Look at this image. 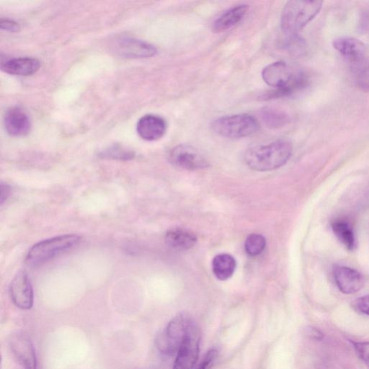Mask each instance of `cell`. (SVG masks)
Masks as SVG:
<instances>
[{
    "mask_svg": "<svg viewBox=\"0 0 369 369\" xmlns=\"http://www.w3.org/2000/svg\"><path fill=\"white\" fill-rule=\"evenodd\" d=\"M262 78L269 86L275 88L261 97L267 101L293 95L305 88L309 83L308 77L302 70L294 69L281 61L265 67Z\"/></svg>",
    "mask_w": 369,
    "mask_h": 369,
    "instance_id": "6da1fadb",
    "label": "cell"
},
{
    "mask_svg": "<svg viewBox=\"0 0 369 369\" xmlns=\"http://www.w3.org/2000/svg\"><path fill=\"white\" fill-rule=\"evenodd\" d=\"M292 145L286 139H278L271 144L254 147L247 151V165L257 171H271L285 165L291 158Z\"/></svg>",
    "mask_w": 369,
    "mask_h": 369,
    "instance_id": "7a4b0ae2",
    "label": "cell"
},
{
    "mask_svg": "<svg viewBox=\"0 0 369 369\" xmlns=\"http://www.w3.org/2000/svg\"><path fill=\"white\" fill-rule=\"evenodd\" d=\"M320 1L288 2L281 16V27L285 35H299L303 28L314 20L322 8Z\"/></svg>",
    "mask_w": 369,
    "mask_h": 369,
    "instance_id": "3957f363",
    "label": "cell"
},
{
    "mask_svg": "<svg viewBox=\"0 0 369 369\" xmlns=\"http://www.w3.org/2000/svg\"><path fill=\"white\" fill-rule=\"evenodd\" d=\"M76 235H65L41 241L34 245L26 257L27 265L38 266L69 250L76 247L80 242Z\"/></svg>",
    "mask_w": 369,
    "mask_h": 369,
    "instance_id": "277c9868",
    "label": "cell"
},
{
    "mask_svg": "<svg viewBox=\"0 0 369 369\" xmlns=\"http://www.w3.org/2000/svg\"><path fill=\"white\" fill-rule=\"evenodd\" d=\"M211 128L213 132L221 136L241 139L257 134L259 131L260 124L257 119L250 115H236L213 121Z\"/></svg>",
    "mask_w": 369,
    "mask_h": 369,
    "instance_id": "5b68a950",
    "label": "cell"
},
{
    "mask_svg": "<svg viewBox=\"0 0 369 369\" xmlns=\"http://www.w3.org/2000/svg\"><path fill=\"white\" fill-rule=\"evenodd\" d=\"M193 320L187 314L180 313L170 321L155 340L156 347L165 356L177 354Z\"/></svg>",
    "mask_w": 369,
    "mask_h": 369,
    "instance_id": "8992f818",
    "label": "cell"
},
{
    "mask_svg": "<svg viewBox=\"0 0 369 369\" xmlns=\"http://www.w3.org/2000/svg\"><path fill=\"white\" fill-rule=\"evenodd\" d=\"M201 335L192 321L176 354L174 369H193L200 356Z\"/></svg>",
    "mask_w": 369,
    "mask_h": 369,
    "instance_id": "52a82bcc",
    "label": "cell"
},
{
    "mask_svg": "<svg viewBox=\"0 0 369 369\" xmlns=\"http://www.w3.org/2000/svg\"><path fill=\"white\" fill-rule=\"evenodd\" d=\"M111 47L113 52L130 59L149 58L157 53V49L148 43L129 37L117 38Z\"/></svg>",
    "mask_w": 369,
    "mask_h": 369,
    "instance_id": "ba28073f",
    "label": "cell"
},
{
    "mask_svg": "<svg viewBox=\"0 0 369 369\" xmlns=\"http://www.w3.org/2000/svg\"><path fill=\"white\" fill-rule=\"evenodd\" d=\"M9 346L13 356L24 369H37V357L29 337L23 333L10 336Z\"/></svg>",
    "mask_w": 369,
    "mask_h": 369,
    "instance_id": "9c48e42d",
    "label": "cell"
},
{
    "mask_svg": "<svg viewBox=\"0 0 369 369\" xmlns=\"http://www.w3.org/2000/svg\"><path fill=\"white\" fill-rule=\"evenodd\" d=\"M168 158L174 165L184 169H200L209 165L200 151L186 145H180L174 147L170 151Z\"/></svg>",
    "mask_w": 369,
    "mask_h": 369,
    "instance_id": "30bf717a",
    "label": "cell"
},
{
    "mask_svg": "<svg viewBox=\"0 0 369 369\" xmlns=\"http://www.w3.org/2000/svg\"><path fill=\"white\" fill-rule=\"evenodd\" d=\"M11 300L18 308L29 310L34 306V293L29 277L24 272L19 273L10 286Z\"/></svg>",
    "mask_w": 369,
    "mask_h": 369,
    "instance_id": "8fae6325",
    "label": "cell"
},
{
    "mask_svg": "<svg viewBox=\"0 0 369 369\" xmlns=\"http://www.w3.org/2000/svg\"><path fill=\"white\" fill-rule=\"evenodd\" d=\"M335 50L347 61L359 65L366 60L367 47L361 40L351 36H339L334 39Z\"/></svg>",
    "mask_w": 369,
    "mask_h": 369,
    "instance_id": "7c38bea8",
    "label": "cell"
},
{
    "mask_svg": "<svg viewBox=\"0 0 369 369\" xmlns=\"http://www.w3.org/2000/svg\"><path fill=\"white\" fill-rule=\"evenodd\" d=\"M333 277L338 289L345 294L359 291L364 285V276L353 268L344 265H335Z\"/></svg>",
    "mask_w": 369,
    "mask_h": 369,
    "instance_id": "4fadbf2b",
    "label": "cell"
},
{
    "mask_svg": "<svg viewBox=\"0 0 369 369\" xmlns=\"http://www.w3.org/2000/svg\"><path fill=\"white\" fill-rule=\"evenodd\" d=\"M5 130L12 136H24L31 131L32 123L26 112L19 107L8 110L4 119Z\"/></svg>",
    "mask_w": 369,
    "mask_h": 369,
    "instance_id": "5bb4252c",
    "label": "cell"
},
{
    "mask_svg": "<svg viewBox=\"0 0 369 369\" xmlns=\"http://www.w3.org/2000/svg\"><path fill=\"white\" fill-rule=\"evenodd\" d=\"M136 130L141 139L148 141H157L165 135L167 124L163 118L149 115L139 120Z\"/></svg>",
    "mask_w": 369,
    "mask_h": 369,
    "instance_id": "9a60e30c",
    "label": "cell"
},
{
    "mask_svg": "<svg viewBox=\"0 0 369 369\" xmlns=\"http://www.w3.org/2000/svg\"><path fill=\"white\" fill-rule=\"evenodd\" d=\"M248 10L249 6L246 4L239 5L227 10L213 24V32L221 34L231 29L243 21Z\"/></svg>",
    "mask_w": 369,
    "mask_h": 369,
    "instance_id": "2e32d148",
    "label": "cell"
},
{
    "mask_svg": "<svg viewBox=\"0 0 369 369\" xmlns=\"http://www.w3.org/2000/svg\"><path fill=\"white\" fill-rule=\"evenodd\" d=\"M39 68L40 62L30 58L11 59L1 64L3 72L16 76L32 75L38 72Z\"/></svg>",
    "mask_w": 369,
    "mask_h": 369,
    "instance_id": "e0dca14e",
    "label": "cell"
},
{
    "mask_svg": "<svg viewBox=\"0 0 369 369\" xmlns=\"http://www.w3.org/2000/svg\"><path fill=\"white\" fill-rule=\"evenodd\" d=\"M331 227L335 237L347 250L353 251L356 249V233L350 222L343 218L336 219L332 222Z\"/></svg>",
    "mask_w": 369,
    "mask_h": 369,
    "instance_id": "ac0fdd59",
    "label": "cell"
},
{
    "mask_svg": "<svg viewBox=\"0 0 369 369\" xmlns=\"http://www.w3.org/2000/svg\"><path fill=\"white\" fill-rule=\"evenodd\" d=\"M167 244L178 250H188L196 243L195 235L187 230L175 228L169 230L165 236Z\"/></svg>",
    "mask_w": 369,
    "mask_h": 369,
    "instance_id": "d6986e66",
    "label": "cell"
},
{
    "mask_svg": "<svg viewBox=\"0 0 369 369\" xmlns=\"http://www.w3.org/2000/svg\"><path fill=\"white\" fill-rule=\"evenodd\" d=\"M237 263L235 259L229 254H220L212 261L213 273L221 280L226 281L234 274Z\"/></svg>",
    "mask_w": 369,
    "mask_h": 369,
    "instance_id": "ffe728a7",
    "label": "cell"
},
{
    "mask_svg": "<svg viewBox=\"0 0 369 369\" xmlns=\"http://www.w3.org/2000/svg\"><path fill=\"white\" fill-rule=\"evenodd\" d=\"M261 118L269 129H279L287 126L290 121L287 113L274 108H264L261 110Z\"/></svg>",
    "mask_w": 369,
    "mask_h": 369,
    "instance_id": "44dd1931",
    "label": "cell"
},
{
    "mask_svg": "<svg viewBox=\"0 0 369 369\" xmlns=\"http://www.w3.org/2000/svg\"><path fill=\"white\" fill-rule=\"evenodd\" d=\"M265 246L266 241L263 236L253 234L247 238L245 248L250 257H257L263 252Z\"/></svg>",
    "mask_w": 369,
    "mask_h": 369,
    "instance_id": "7402d4cb",
    "label": "cell"
},
{
    "mask_svg": "<svg viewBox=\"0 0 369 369\" xmlns=\"http://www.w3.org/2000/svg\"><path fill=\"white\" fill-rule=\"evenodd\" d=\"M282 46L289 53L299 55L305 51L306 45L305 40L299 35H285Z\"/></svg>",
    "mask_w": 369,
    "mask_h": 369,
    "instance_id": "603a6c76",
    "label": "cell"
},
{
    "mask_svg": "<svg viewBox=\"0 0 369 369\" xmlns=\"http://www.w3.org/2000/svg\"><path fill=\"white\" fill-rule=\"evenodd\" d=\"M103 158L120 160H129L134 157V153L119 146H113L102 153Z\"/></svg>",
    "mask_w": 369,
    "mask_h": 369,
    "instance_id": "cb8c5ba5",
    "label": "cell"
},
{
    "mask_svg": "<svg viewBox=\"0 0 369 369\" xmlns=\"http://www.w3.org/2000/svg\"><path fill=\"white\" fill-rule=\"evenodd\" d=\"M356 79L360 88L369 91V60L358 65Z\"/></svg>",
    "mask_w": 369,
    "mask_h": 369,
    "instance_id": "d4e9b609",
    "label": "cell"
},
{
    "mask_svg": "<svg viewBox=\"0 0 369 369\" xmlns=\"http://www.w3.org/2000/svg\"><path fill=\"white\" fill-rule=\"evenodd\" d=\"M219 351L217 348H212L206 354L204 359L195 369H210L219 356Z\"/></svg>",
    "mask_w": 369,
    "mask_h": 369,
    "instance_id": "484cf974",
    "label": "cell"
},
{
    "mask_svg": "<svg viewBox=\"0 0 369 369\" xmlns=\"http://www.w3.org/2000/svg\"><path fill=\"white\" fill-rule=\"evenodd\" d=\"M352 307L359 313L369 316V294L355 300L352 303Z\"/></svg>",
    "mask_w": 369,
    "mask_h": 369,
    "instance_id": "4316f807",
    "label": "cell"
},
{
    "mask_svg": "<svg viewBox=\"0 0 369 369\" xmlns=\"http://www.w3.org/2000/svg\"><path fill=\"white\" fill-rule=\"evenodd\" d=\"M358 357L369 368V342H352Z\"/></svg>",
    "mask_w": 369,
    "mask_h": 369,
    "instance_id": "83f0119b",
    "label": "cell"
},
{
    "mask_svg": "<svg viewBox=\"0 0 369 369\" xmlns=\"http://www.w3.org/2000/svg\"><path fill=\"white\" fill-rule=\"evenodd\" d=\"M0 25L3 30L9 32H18L21 28L16 22L8 19H2Z\"/></svg>",
    "mask_w": 369,
    "mask_h": 369,
    "instance_id": "f1b7e54d",
    "label": "cell"
},
{
    "mask_svg": "<svg viewBox=\"0 0 369 369\" xmlns=\"http://www.w3.org/2000/svg\"><path fill=\"white\" fill-rule=\"evenodd\" d=\"M307 335L316 340H322L324 338V334L318 329L315 328H309L307 329Z\"/></svg>",
    "mask_w": 369,
    "mask_h": 369,
    "instance_id": "f546056e",
    "label": "cell"
},
{
    "mask_svg": "<svg viewBox=\"0 0 369 369\" xmlns=\"http://www.w3.org/2000/svg\"><path fill=\"white\" fill-rule=\"evenodd\" d=\"M10 188L8 186L7 184H4L2 182L1 184V197H0V200H1V204H3L5 201L7 200V198L10 195Z\"/></svg>",
    "mask_w": 369,
    "mask_h": 369,
    "instance_id": "4dcf8cb0",
    "label": "cell"
},
{
    "mask_svg": "<svg viewBox=\"0 0 369 369\" xmlns=\"http://www.w3.org/2000/svg\"><path fill=\"white\" fill-rule=\"evenodd\" d=\"M362 20L363 29L369 33V8L364 12Z\"/></svg>",
    "mask_w": 369,
    "mask_h": 369,
    "instance_id": "1f68e13d",
    "label": "cell"
}]
</instances>
